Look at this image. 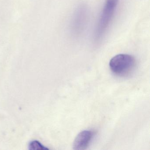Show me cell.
Instances as JSON below:
<instances>
[{"label": "cell", "instance_id": "1", "mask_svg": "<svg viewBox=\"0 0 150 150\" xmlns=\"http://www.w3.org/2000/svg\"><path fill=\"white\" fill-rule=\"evenodd\" d=\"M136 66L134 57L127 54H120L113 57L109 63L111 71L121 77L128 76L132 72Z\"/></svg>", "mask_w": 150, "mask_h": 150}, {"label": "cell", "instance_id": "2", "mask_svg": "<svg viewBox=\"0 0 150 150\" xmlns=\"http://www.w3.org/2000/svg\"><path fill=\"white\" fill-rule=\"evenodd\" d=\"M88 16V10L86 6H81L78 8L71 22V30L74 35H79L84 31Z\"/></svg>", "mask_w": 150, "mask_h": 150}, {"label": "cell", "instance_id": "3", "mask_svg": "<svg viewBox=\"0 0 150 150\" xmlns=\"http://www.w3.org/2000/svg\"><path fill=\"white\" fill-rule=\"evenodd\" d=\"M94 135V132L90 130H86L80 132L73 143L74 150H81L86 149L90 144Z\"/></svg>", "mask_w": 150, "mask_h": 150}, {"label": "cell", "instance_id": "4", "mask_svg": "<svg viewBox=\"0 0 150 150\" xmlns=\"http://www.w3.org/2000/svg\"><path fill=\"white\" fill-rule=\"evenodd\" d=\"M30 150H46L49 148L45 147L38 140H33L29 143L28 146Z\"/></svg>", "mask_w": 150, "mask_h": 150}, {"label": "cell", "instance_id": "5", "mask_svg": "<svg viewBox=\"0 0 150 150\" xmlns=\"http://www.w3.org/2000/svg\"><path fill=\"white\" fill-rule=\"evenodd\" d=\"M118 1L119 0H106L103 8L109 10L115 11Z\"/></svg>", "mask_w": 150, "mask_h": 150}]
</instances>
